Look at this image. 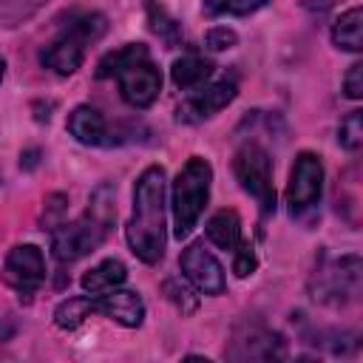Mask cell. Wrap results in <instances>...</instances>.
I'll use <instances>...</instances> for the list:
<instances>
[{
  "instance_id": "15",
  "label": "cell",
  "mask_w": 363,
  "mask_h": 363,
  "mask_svg": "<svg viewBox=\"0 0 363 363\" xmlns=\"http://www.w3.org/2000/svg\"><path fill=\"white\" fill-rule=\"evenodd\" d=\"M125 278H128L125 264L116 261V258H108V261L96 264L94 269H88V272L82 275V289H85L88 295H102V292H108V289L122 286Z\"/></svg>"
},
{
  "instance_id": "6",
  "label": "cell",
  "mask_w": 363,
  "mask_h": 363,
  "mask_svg": "<svg viewBox=\"0 0 363 363\" xmlns=\"http://www.w3.org/2000/svg\"><path fill=\"white\" fill-rule=\"evenodd\" d=\"M233 170H235V179L241 182V187L258 201L261 213L264 216L275 213V187H272L269 153L261 145L247 142L238 147V153L233 159Z\"/></svg>"
},
{
  "instance_id": "32",
  "label": "cell",
  "mask_w": 363,
  "mask_h": 363,
  "mask_svg": "<svg viewBox=\"0 0 363 363\" xmlns=\"http://www.w3.org/2000/svg\"><path fill=\"white\" fill-rule=\"evenodd\" d=\"M3 74H6V62H3V57H0V82H3Z\"/></svg>"
},
{
  "instance_id": "14",
  "label": "cell",
  "mask_w": 363,
  "mask_h": 363,
  "mask_svg": "<svg viewBox=\"0 0 363 363\" xmlns=\"http://www.w3.org/2000/svg\"><path fill=\"white\" fill-rule=\"evenodd\" d=\"M68 133L82 142V145H105V136H108V125L102 119V113L91 105H79L71 111L68 116Z\"/></svg>"
},
{
  "instance_id": "25",
  "label": "cell",
  "mask_w": 363,
  "mask_h": 363,
  "mask_svg": "<svg viewBox=\"0 0 363 363\" xmlns=\"http://www.w3.org/2000/svg\"><path fill=\"white\" fill-rule=\"evenodd\" d=\"M235 43H238V37H235V31L227 28V26H216V28H210L207 37H204V45H207L210 51H224V48H233Z\"/></svg>"
},
{
  "instance_id": "19",
  "label": "cell",
  "mask_w": 363,
  "mask_h": 363,
  "mask_svg": "<svg viewBox=\"0 0 363 363\" xmlns=\"http://www.w3.org/2000/svg\"><path fill=\"white\" fill-rule=\"evenodd\" d=\"M145 11H147V26H150V31L164 43V48L182 45V28H179V23H176L156 0H147V3H145Z\"/></svg>"
},
{
  "instance_id": "18",
  "label": "cell",
  "mask_w": 363,
  "mask_h": 363,
  "mask_svg": "<svg viewBox=\"0 0 363 363\" xmlns=\"http://www.w3.org/2000/svg\"><path fill=\"white\" fill-rule=\"evenodd\" d=\"M363 11L360 6L349 9L346 14H340V20L332 28V43L343 51H360L363 48Z\"/></svg>"
},
{
  "instance_id": "11",
  "label": "cell",
  "mask_w": 363,
  "mask_h": 363,
  "mask_svg": "<svg viewBox=\"0 0 363 363\" xmlns=\"http://www.w3.org/2000/svg\"><path fill=\"white\" fill-rule=\"evenodd\" d=\"M184 278L204 295H221L227 281H224V269L221 264L216 261V255L210 250H204L201 244H190L184 252H182V261H179Z\"/></svg>"
},
{
  "instance_id": "30",
  "label": "cell",
  "mask_w": 363,
  "mask_h": 363,
  "mask_svg": "<svg viewBox=\"0 0 363 363\" xmlns=\"http://www.w3.org/2000/svg\"><path fill=\"white\" fill-rule=\"evenodd\" d=\"M37 162H40V150H37V147H31V150H26V153L20 156V164H23L26 170L37 167Z\"/></svg>"
},
{
  "instance_id": "28",
  "label": "cell",
  "mask_w": 363,
  "mask_h": 363,
  "mask_svg": "<svg viewBox=\"0 0 363 363\" xmlns=\"http://www.w3.org/2000/svg\"><path fill=\"white\" fill-rule=\"evenodd\" d=\"M343 91L352 99H360L363 96V62H354L349 68V74L343 77Z\"/></svg>"
},
{
  "instance_id": "1",
  "label": "cell",
  "mask_w": 363,
  "mask_h": 363,
  "mask_svg": "<svg viewBox=\"0 0 363 363\" xmlns=\"http://www.w3.org/2000/svg\"><path fill=\"white\" fill-rule=\"evenodd\" d=\"M128 244L145 264H156L164 255V170L156 164L136 179Z\"/></svg>"
},
{
  "instance_id": "7",
  "label": "cell",
  "mask_w": 363,
  "mask_h": 363,
  "mask_svg": "<svg viewBox=\"0 0 363 363\" xmlns=\"http://www.w3.org/2000/svg\"><path fill=\"white\" fill-rule=\"evenodd\" d=\"M45 281V258L40 247L34 244H20L6 255L3 264V284L11 286L23 301H28L40 284Z\"/></svg>"
},
{
  "instance_id": "9",
  "label": "cell",
  "mask_w": 363,
  "mask_h": 363,
  "mask_svg": "<svg viewBox=\"0 0 363 363\" xmlns=\"http://www.w3.org/2000/svg\"><path fill=\"white\" fill-rule=\"evenodd\" d=\"M224 354L233 360H281L286 357V340L261 323H244L235 329Z\"/></svg>"
},
{
  "instance_id": "24",
  "label": "cell",
  "mask_w": 363,
  "mask_h": 363,
  "mask_svg": "<svg viewBox=\"0 0 363 363\" xmlns=\"http://www.w3.org/2000/svg\"><path fill=\"white\" fill-rule=\"evenodd\" d=\"M337 142L346 147V150H357L363 145V113L360 111H352L340 119V128H337Z\"/></svg>"
},
{
  "instance_id": "22",
  "label": "cell",
  "mask_w": 363,
  "mask_h": 363,
  "mask_svg": "<svg viewBox=\"0 0 363 363\" xmlns=\"http://www.w3.org/2000/svg\"><path fill=\"white\" fill-rule=\"evenodd\" d=\"M45 0H0V26H20Z\"/></svg>"
},
{
  "instance_id": "16",
  "label": "cell",
  "mask_w": 363,
  "mask_h": 363,
  "mask_svg": "<svg viewBox=\"0 0 363 363\" xmlns=\"http://www.w3.org/2000/svg\"><path fill=\"white\" fill-rule=\"evenodd\" d=\"M213 74V62L204 60V57H196V54H187L182 60L173 62L170 68V77L173 82L182 88V91H193V88H201Z\"/></svg>"
},
{
  "instance_id": "17",
  "label": "cell",
  "mask_w": 363,
  "mask_h": 363,
  "mask_svg": "<svg viewBox=\"0 0 363 363\" xmlns=\"http://www.w3.org/2000/svg\"><path fill=\"white\" fill-rule=\"evenodd\" d=\"M207 238L218 247V250H235L241 244V218L235 210H218L210 221H207Z\"/></svg>"
},
{
  "instance_id": "4",
  "label": "cell",
  "mask_w": 363,
  "mask_h": 363,
  "mask_svg": "<svg viewBox=\"0 0 363 363\" xmlns=\"http://www.w3.org/2000/svg\"><path fill=\"white\" fill-rule=\"evenodd\" d=\"M108 23L99 11H74L68 14V20L62 23L60 34L40 51V62L45 68H51L54 74H74L82 60H85V48L91 43H96L105 34Z\"/></svg>"
},
{
  "instance_id": "21",
  "label": "cell",
  "mask_w": 363,
  "mask_h": 363,
  "mask_svg": "<svg viewBox=\"0 0 363 363\" xmlns=\"http://www.w3.org/2000/svg\"><path fill=\"white\" fill-rule=\"evenodd\" d=\"M267 0H204V14L218 17V14H233V17H244L252 14L264 6Z\"/></svg>"
},
{
  "instance_id": "31",
  "label": "cell",
  "mask_w": 363,
  "mask_h": 363,
  "mask_svg": "<svg viewBox=\"0 0 363 363\" xmlns=\"http://www.w3.org/2000/svg\"><path fill=\"white\" fill-rule=\"evenodd\" d=\"M9 335H11V329H0V340H6Z\"/></svg>"
},
{
  "instance_id": "26",
  "label": "cell",
  "mask_w": 363,
  "mask_h": 363,
  "mask_svg": "<svg viewBox=\"0 0 363 363\" xmlns=\"http://www.w3.org/2000/svg\"><path fill=\"white\" fill-rule=\"evenodd\" d=\"M233 272L238 275V278H247V275H252V269H255V252H252V247L250 244H238L235 250H233Z\"/></svg>"
},
{
  "instance_id": "3",
  "label": "cell",
  "mask_w": 363,
  "mask_h": 363,
  "mask_svg": "<svg viewBox=\"0 0 363 363\" xmlns=\"http://www.w3.org/2000/svg\"><path fill=\"white\" fill-rule=\"evenodd\" d=\"M96 77L99 79L116 77L125 102L133 108L153 105L162 91V74L153 65V60L142 43H128V45L105 54L96 65Z\"/></svg>"
},
{
  "instance_id": "8",
  "label": "cell",
  "mask_w": 363,
  "mask_h": 363,
  "mask_svg": "<svg viewBox=\"0 0 363 363\" xmlns=\"http://www.w3.org/2000/svg\"><path fill=\"white\" fill-rule=\"evenodd\" d=\"M320 190H323V164L315 153L303 150L289 173V187H286V201L292 216H303L306 210H312L320 201Z\"/></svg>"
},
{
  "instance_id": "12",
  "label": "cell",
  "mask_w": 363,
  "mask_h": 363,
  "mask_svg": "<svg viewBox=\"0 0 363 363\" xmlns=\"http://www.w3.org/2000/svg\"><path fill=\"white\" fill-rule=\"evenodd\" d=\"M233 99H235V82L233 79L213 82L207 88H199L190 99H184L179 105V111H176V119L179 122H187V125H196L201 119H210L221 108H227Z\"/></svg>"
},
{
  "instance_id": "20",
  "label": "cell",
  "mask_w": 363,
  "mask_h": 363,
  "mask_svg": "<svg viewBox=\"0 0 363 363\" xmlns=\"http://www.w3.org/2000/svg\"><path fill=\"white\" fill-rule=\"evenodd\" d=\"M91 312H94V298H88V295H82V298H65V301L54 309V323H57V329L71 332V329H77Z\"/></svg>"
},
{
  "instance_id": "23",
  "label": "cell",
  "mask_w": 363,
  "mask_h": 363,
  "mask_svg": "<svg viewBox=\"0 0 363 363\" xmlns=\"http://www.w3.org/2000/svg\"><path fill=\"white\" fill-rule=\"evenodd\" d=\"M164 295L170 298V303L182 312V315H190V312H196V306H199V298L193 295V289L182 281V278H167L164 281Z\"/></svg>"
},
{
  "instance_id": "29",
  "label": "cell",
  "mask_w": 363,
  "mask_h": 363,
  "mask_svg": "<svg viewBox=\"0 0 363 363\" xmlns=\"http://www.w3.org/2000/svg\"><path fill=\"white\" fill-rule=\"evenodd\" d=\"M332 3H335V0H301V6H303L309 14H315V17L326 14V11L332 9Z\"/></svg>"
},
{
  "instance_id": "5",
  "label": "cell",
  "mask_w": 363,
  "mask_h": 363,
  "mask_svg": "<svg viewBox=\"0 0 363 363\" xmlns=\"http://www.w3.org/2000/svg\"><path fill=\"white\" fill-rule=\"evenodd\" d=\"M210 182H213V167L207 159L193 156L187 164L179 170L173 182V235L187 238L210 199Z\"/></svg>"
},
{
  "instance_id": "13",
  "label": "cell",
  "mask_w": 363,
  "mask_h": 363,
  "mask_svg": "<svg viewBox=\"0 0 363 363\" xmlns=\"http://www.w3.org/2000/svg\"><path fill=\"white\" fill-rule=\"evenodd\" d=\"M94 312L108 315L119 326L136 329L142 323V318H145V303L133 289H119L116 286V289H108V292L94 298Z\"/></svg>"
},
{
  "instance_id": "27",
  "label": "cell",
  "mask_w": 363,
  "mask_h": 363,
  "mask_svg": "<svg viewBox=\"0 0 363 363\" xmlns=\"http://www.w3.org/2000/svg\"><path fill=\"white\" fill-rule=\"evenodd\" d=\"M62 210H65V196H62V193L48 196V201H45V216H43L45 230L60 227V216H62Z\"/></svg>"
},
{
  "instance_id": "10",
  "label": "cell",
  "mask_w": 363,
  "mask_h": 363,
  "mask_svg": "<svg viewBox=\"0 0 363 363\" xmlns=\"http://www.w3.org/2000/svg\"><path fill=\"white\" fill-rule=\"evenodd\" d=\"M315 298L323 303H343L357 295L360 289V258L346 255L329 267H320L315 275Z\"/></svg>"
},
{
  "instance_id": "2",
  "label": "cell",
  "mask_w": 363,
  "mask_h": 363,
  "mask_svg": "<svg viewBox=\"0 0 363 363\" xmlns=\"http://www.w3.org/2000/svg\"><path fill=\"white\" fill-rule=\"evenodd\" d=\"M113 218H116L113 190H111V184H99L91 193V201H88V210H85L82 218H77L74 224H60V227L51 230L54 258L60 264H71V261L94 252L105 241Z\"/></svg>"
}]
</instances>
